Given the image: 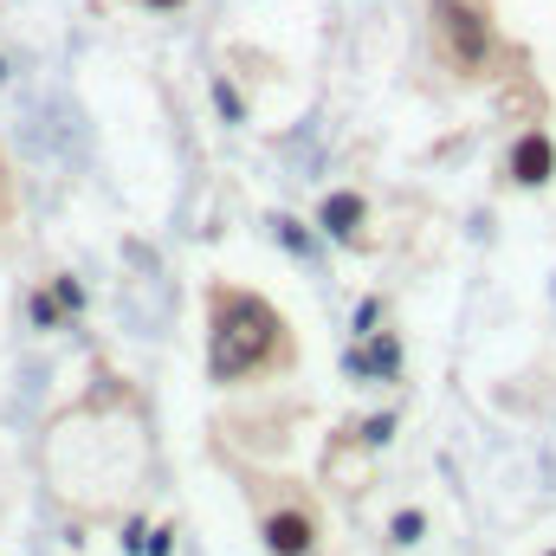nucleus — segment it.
<instances>
[{
    "label": "nucleus",
    "mask_w": 556,
    "mask_h": 556,
    "mask_svg": "<svg viewBox=\"0 0 556 556\" xmlns=\"http://www.w3.org/2000/svg\"><path fill=\"white\" fill-rule=\"evenodd\" d=\"M433 46L446 59L453 78H492L498 65V33H492V13L485 0H433Z\"/></svg>",
    "instance_id": "obj_2"
},
{
    "label": "nucleus",
    "mask_w": 556,
    "mask_h": 556,
    "mask_svg": "<svg viewBox=\"0 0 556 556\" xmlns=\"http://www.w3.org/2000/svg\"><path fill=\"white\" fill-rule=\"evenodd\" d=\"M420 531H427V511H395V518H389V544H395V551L420 544Z\"/></svg>",
    "instance_id": "obj_7"
},
{
    "label": "nucleus",
    "mask_w": 556,
    "mask_h": 556,
    "mask_svg": "<svg viewBox=\"0 0 556 556\" xmlns=\"http://www.w3.org/2000/svg\"><path fill=\"white\" fill-rule=\"evenodd\" d=\"M273 227H278V240H285V247H291L298 260H311V253H317V240H311V227H298V220H285V214H278Z\"/></svg>",
    "instance_id": "obj_8"
},
{
    "label": "nucleus",
    "mask_w": 556,
    "mask_h": 556,
    "mask_svg": "<svg viewBox=\"0 0 556 556\" xmlns=\"http://www.w3.org/2000/svg\"><path fill=\"white\" fill-rule=\"evenodd\" d=\"M556 175V142L551 130H525V137L505 149V181H518V188H544Z\"/></svg>",
    "instance_id": "obj_6"
},
{
    "label": "nucleus",
    "mask_w": 556,
    "mask_h": 556,
    "mask_svg": "<svg viewBox=\"0 0 556 556\" xmlns=\"http://www.w3.org/2000/svg\"><path fill=\"white\" fill-rule=\"evenodd\" d=\"M291 369V330L260 291L207 285V376L220 389Z\"/></svg>",
    "instance_id": "obj_1"
},
{
    "label": "nucleus",
    "mask_w": 556,
    "mask_h": 556,
    "mask_svg": "<svg viewBox=\"0 0 556 556\" xmlns=\"http://www.w3.org/2000/svg\"><path fill=\"white\" fill-rule=\"evenodd\" d=\"M317 233H324L330 247H363V240H369V201H363L356 188H330V194L317 201Z\"/></svg>",
    "instance_id": "obj_4"
},
{
    "label": "nucleus",
    "mask_w": 556,
    "mask_h": 556,
    "mask_svg": "<svg viewBox=\"0 0 556 556\" xmlns=\"http://www.w3.org/2000/svg\"><path fill=\"white\" fill-rule=\"evenodd\" d=\"M142 7H149V13H181L188 0H142Z\"/></svg>",
    "instance_id": "obj_12"
},
{
    "label": "nucleus",
    "mask_w": 556,
    "mask_h": 556,
    "mask_svg": "<svg viewBox=\"0 0 556 556\" xmlns=\"http://www.w3.org/2000/svg\"><path fill=\"white\" fill-rule=\"evenodd\" d=\"M214 104H220V117H227V124H247V104H240L233 78H214Z\"/></svg>",
    "instance_id": "obj_9"
},
{
    "label": "nucleus",
    "mask_w": 556,
    "mask_h": 556,
    "mask_svg": "<svg viewBox=\"0 0 556 556\" xmlns=\"http://www.w3.org/2000/svg\"><path fill=\"white\" fill-rule=\"evenodd\" d=\"M343 376L350 382H395L402 376V337L395 330H369L343 350Z\"/></svg>",
    "instance_id": "obj_5"
},
{
    "label": "nucleus",
    "mask_w": 556,
    "mask_h": 556,
    "mask_svg": "<svg viewBox=\"0 0 556 556\" xmlns=\"http://www.w3.org/2000/svg\"><path fill=\"white\" fill-rule=\"evenodd\" d=\"M389 433H395V415H376V420H369V427H363V440H369V446H382Z\"/></svg>",
    "instance_id": "obj_11"
},
{
    "label": "nucleus",
    "mask_w": 556,
    "mask_h": 556,
    "mask_svg": "<svg viewBox=\"0 0 556 556\" xmlns=\"http://www.w3.org/2000/svg\"><path fill=\"white\" fill-rule=\"evenodd\" d=\"M247 498L260 505V538L273 556H317L324 544V518L304 492H273V479H253Z\"/></svg>",
    "instance_id": "obj_3"
},
{
    "label": "nucleus",
    "mask_w": 556,
    "mask_h": 556,
    "mask_svg": "<svg viewBox=\"0 0 556 556\" xmlns=\"http://www.w3.org/2000/svg\"><path fill=\"white\" fill-rule=\"evenodd\" d=\"M376 324H382V298H363V304H356V324H350V330H356V337H369Z\"/></svg>",
    "instance_id": "obj_10"
},
{
    "label": "nucleus",
    "mask_w": 556,
    "mask_h": 556,
    "mask_svg": "<svg viewBox=\"0 0 556 556\" xmlns=\"http://www.w3.org/2000/svg\"><path fill=\"white\" fill-rule=\"evenodd\" d=\"M544 556H556V551H544Z\"/></svg>",
    "instance_id": "obj_13"
}]
</instances>
